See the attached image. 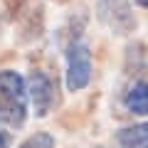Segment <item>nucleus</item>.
<instances>
[{
  "label": "nucleus",
  "mask_w": 148,
  "mask_h": 148,
  "mask_svg": "<svg viewBox=\"0 0 148 148\" xmlns=\"http://www.w3.org/2000/svg\"><path fill=\"white\" fill-rule=\"evenodd\" d=\"M27 119V82L12 69L0 72V123L20 128Z\"/></svg>",
  "instance_id": "f257e3e1"
},
{
  "label": "nucleus",
  "mask_w": 148,
  "mask_h": 148,
  "mask_svg": "<svg viewBox=\"0 0 148 148\" xmlns=\"http://www.w3.org/2000/svg\"><path fill=\"white\" fill-rule=\"evenodd\" d=\"M67 89L82 91L91 82V52L86 45L74 42L67 52Z\"/></svg>",
  "instance_id": "f03ea898"
},
{
  "label": "nucleus",
  "mask_w": 148,
  "mask_h": 148,
  "mask_svg": "<svg viewBox=\"0 0 148 148\" xmlns=\"http://www.w3.org/2000/svg\"><path fill=\"white\" fill-rule=\"evenodd\" d=\"M99 17L114 35L123 37L136 30V17L131 12L128 0H101L99 3Z\"/></svg>",
  "instance_id": "7ed1b4c3"
},
{
  "label": "nucleus",
  "mask_w": 148,
  "mask_h": 148,
  "mask_svg": "<svg viewBox=\"0 0 148 148\" xmlns=\"http://www.w3.org/2000/svg\"><path fill=\"white\" fill-rule=\"evenodd\" d=\"M27 99L32 101L37 119H45L54 104V86L45 72H32L27 79Z\"/></svg>",
  "instance_id": "20e7f679"
},
{
  "label": "nucleus",
  "mask_w": 148,
  "mask_h": 148,
  "mask_svg": "<svg viewBox=\"0 0 148 148\" xmlns=\"http://www.w3.org/2000/svg\"><path fill=\"white\" fill-rule=\"evenodd\" d=\"M119 148H148V121L138 123V126L121 128L116 133Z\"/></svg>",
  "instance_id": "39448f33"
},
{
  "label": "nucleus",
  "mask_w": 148,
  "mask_h": 148,
  "mask_svg": "<svg viewBox=\"0 0 148 148\" xmlns=\"http://www.w3.org/2000/svg\"><path fill=\"white\" fill-rule=\"evenodd\" d=\"M123 106H126L131 114L138 116H148V82H138L123 96Z\"/></svg>",
  "instance_id": "423d86ee"
},
{
  "label": "nucleus",
  "mask_w": 148,
  "mask_h": 148,
  "mask_svg": "<svg viewBox=\"0 0 148 148\" xmlns=\"http://www.w3.org/2000/svg\"><path fill=\"white\" fill-rule=\"evenodd\" d=\"M126 72L128 74H143L146 72V47L141 42L128 45V49H126Z\"/></svg>",
  "instance_id": "0eeeda50"
},
{
  "label": "nucleus",
  "mask_w": 148,
  "mask_h": 148,
  "mask_svg": "<svg viewBox=\"0 0 148 148\" xmlns=\"http://www.w3.org/2000/svg\"><path fill=\"white\" fill-rule=\"evenodd\" d=\"M17 148H54V136H49V133H45V131L32 133V136H27Z\"/></svg>",
  "instance_id": "6e6552de"
},
{
  "label": "nucleus",
  "mask_w": 148,
  "mask_h": 148,
  "mask_svg": "<svg viewBox=\"0 0 148 148\" xmlns=\"http://www.w3.org/2000/svg\"><path fill=\"white\" fill-rule=\"evenodd\" d=\"M22 5H25V0H5V8H8V12H10V15H17Z\"/></svg>",
  "instance_id": "1a4fd4ad"
},
{
  "label": "nucleus",
  "mask_w": 148,
  "mask_h": 148,
  "mask_svg": "<svg viewBox=\"0 0 148 148\" xmlns=\"http://www.w3.org/2000/svg\"><path fill=\"white\" fill-rule=\"evenodd\" d=\"M10 143H12V138H10V133H8L5 128L0 126V148H10Z\"/></svg>",
  "instance_id": "9d476101"
},
{
  "label": "nucleus",
  "mask_w": 148,
  "mask_h": 148,
  "mask_svg": "<svg viewBox=\"0 0 148 148\" xmlns=\"http://www.w3.org/2000/svg\"><path fill=\"white\" fill-rule=\"evenodd\" d=\"M136 5H141V8H148V0H136Z\"/></svg>",
  "instance_id": "9b49d317"
}]
</instances>
